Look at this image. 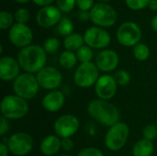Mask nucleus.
<instances>
[{"mask_svg":"<svg viewBox=\"0 0 157 156\" xmlns=\"http://www.w3.org/2000/svg\"><path fill=\"white\" fill-rule=\"evenodd\" d=\"M43 47L29 45L22 48L17 54V61L25 73L37 74L45 67L47 55Z\"/></svg>","mask_w":157,"mask_h":156,"instance_id":"nucleus-1","label":"nucleus"},{"mask_svg":"<svg viewBox=\"0 0 157 156\" xmlns=\"http://www.w3.org/2000/svg\"><path fill=\"white\" fill-rule=\"evenodd\" d=\"M87 112L98 123L111 127L120 121V111L107 100L94 99L87 106Z\"/></svg>","mask_w":157,"mask_h":156,"instance_id":"nucleus-2","label":"nucleus"},{"mask_svg":"<svg viewBox=\"0 0 157 156\" xmlns=\"http://www.w3.org/2000/svg\"><path fill=\"white\" fill-rule=\"evenodd\" d=\"M2 116L7 120H19L29 112V104L17 95H8L3 97L1 104Z\"/></svg>","mask_w":157,"mask_h":156,"instance_id":"nucleus-3","label":"nucleus"},{"mask_svg":"<svg viewBox=\"0 0 157 156\" xmlns=\"http://www.w3.org/2000/svg\"><path fill=\"white\" fill-rule=\"evenodd\" d=\"M40 86L36 75L29 73L20 74L13 81V91L15 95L23 99H31L39 92Z\"/></svg>","mask_w":157,"mask_h":156,"instance_id":"nucleus-4","label":"nucleus"},{"mask_svg":"<svg viewBox=\"0 0 157 156\" xmlns=\"http://www.w3.org/2000/svg\"><path fill=\"white\" fill-rule=\"evenodd\" d=\"M129 133V126L124 122L119 121L118 123L109 127V131H107L104 139L106 147L112 152H118L121 150L127 143Z\"/></svg>","mask_w":157,"mask_h":156,"instance_id":"nucleus-5","label":"nucleus"},{"mask_svg":"<svg viewBox=\"0 0 157 156\" xmlns=\"http://www.w3.org/2000/svg\"><path fill=\"white\" fill-rule=\"evenodd\" d=\"M96 63H81L75 70L74 81L75 85L82 88H87L96 85L99 78V72Z\"/></svg>","mask_w":157,"mask_h":156,"instance_id":"nucleus-6","label":"nucleus"},{"mask_svg":"<svg viewBox=\"0 0 157 156\" xmlns=\"http://www.w3.org/2000/svg\"><path fill=\"white\" fill-rule=\"evenodd\" d=\"M90 19L94 24L99 27H111L118 18L116 10L103 3L96 4L90 10Z\"/></svg>","mask_w":157,"mask_h":156,"instance_id":"nucleus-7","label":"nucleus"},{"mask_svg":"<svg viewBox=\"0 0 157 156\" xmlns=\"http://www.w3.org/2000/svg\"><path fill=\"white\" fill-rule=\"evenodd\" d=\"M7 147L9 152L16 156H25L33 149L32 137L24 131H18L12 134L7 140Z\"/></svg>","mask_w":157,"mask_h":156,"instance_id":"nucleus-8","label":"nucleus"},{"mask_svg":"<svg viewBox=\"0 0 157 156\" xmlns=\"http://www.w3.org/2000/svg\"><path fill=\"white\" fill-rule=\"evenodd\" d=\"M80 122L77 117L71 114H64L60 116L53 124L55 135L60 139L71 138L79 130Z\"/></svg>","mask_w":157,"mask_h":156,"instance_id":"nucleus-9","label":"nucleus"},{"mask_svg":"<svg viewBox=\"0 0 157 156\" xmlns=\"http://www.w3.org/2000/svg\"><path fill=\"white\" fill-rule=\"evenodd\" d=\"M142 38V30L140 27L134 22H125L120 26L117 31L118 41L126 47L135 46Z\"/></svg>","mask_w":157,"mask_h":156,"instance_id":"nucleus-10","label":"nucleus"},{"mask_svg":"<svg viewBox=\"0 0 157 156\" xmlns=\"http://www.w3.org/2000/svg\"><path fill=\"white\" fill-rule=\"evenodd\" d=\"M36 78L40 87L46 90H56L63 82V75L61 72L52 66H45L36 74Z\"/></svg>","mask_w":157,"mask_h":156,"instance_id":"nucleus-11","label":"nucleus"},{"mask_svg":"<svg viewBox=\"0 0 157 156\" xmlns=\"http://www.w3.org/2000/svg\"><path fill=\"white\" fill-rule=\"evenodd\" d=\"M8 38L13 45L22 49L30 45L33 40V33L26 24L17 23L10 28Z\"/></svg>","mask_w":157,"mask_h":156,"instance_id":"nucleus-12","label":"nucleus"},{"mask_svg":"<svg viewBox=\"0 0 157 156\" xmlns=\"http://www.w3.org/2000/svg\"><path fill=\"white\" fill-rule=\"evenodd\" d=\"M85 43L90 48L104 49L110 43V35L107 30L99 27H91L84 34Z\"/></svg>","mask_w":157,"mask_h":156,"instance_id":"nucleus-13","label":"nucleus"},{"mask_svg":"<svg viewBox=\"0 0 157 156\" xmlns=\"http://www.w3.org/2000/svg\"><path fill=\"white\" fill-rule=\"evenodd\" d=\"M118 84L114 76L109 74H103L99 76L95 85V92L99 99L109 100L117 93Z\"/></svg>","mask_w":157,"mask_h":156,"instance_id":"nucleus-14","label":"nucleus"},{"mask_svg":"<svg viewBox=\"0 0 157 156\" xmlns=\"http://www.w3.org/2000/svg\"><path fill=\"white\" fill-rule=\"evenodd\" d=\"M61 19V10L53 6H48L40 8L36 16V21L39 24V26L45 29L59 24Z\"/></svg>","mask_w":157,"mask_h":156,"instance_id":"nucleus-15","label":"nucleus"},{"mask_svg":"<svg viewBox=\"0 0 157 156\" xmlns=\"http://www.w3.org/2000/svg\"><path fill=\"white\" fill-rule=\"evenodd\" d=\"M18 61L11 56H3L0 59V78L3 81H14L20 74Z\"/></svg>","mask_w":157,"mask_h":156,"instance_id":"nucleus-16","label":"nucleus"},{"mask_svg":"<svg viewBox=\"0 0 157 156\" xmlns=\"http://www.w3.org/2000/svg\"><path fill=\"white\" fill-rule=\"evenodd\" d=\"M119 55L113 50H103L96 58V65L98 70L109 73L114 71L119 65Z\"/></svg>","mask_w":157,"mask_h":156,"instance_id":"nucleus-17","label":"nucleus"},{"mask_svg":"<svg viewBox=\"0 0 157 156\" xmlns=\"http://www.w3.org/2000/svg\"><path fill=\"white\" fill-rule=\"evenodd\" d=\"M65 102V97L63 92L59 90H53L48 93L41 100V106L49 112L59 111Z\"/></svg>","mask_w":157,"mask_h":156,"instance_id":"nucleus-18","label":"nucleus"},{"mask_svg":"<svg viewBox=\"0 0 157 156\" xmlns=\"http://www.w3.org/2000/svg\"><path fill=\"white\" fill-rule=\"evenodd\" d=\"M61 148L62 140L57 135H49L45 137L40 144V150L41 154L46 156L56 154Z\"/></svg>","mask_w":157,"mask_h":156,"instance_id":"nucleus-19","label":"nucleus"},{"mask_svg":"<svg viewBox=\"0 0 157 156\" xmlns=\"http://www.w3.org/2000/svg\"><path fill=\"white\" fill-rule=\"evenodd\" d=\"M154 151L155 146L153 142L142 139L134 144L132 148V154L133 156H152Z\"/></svg>","mask_w":157,"mask_h":156,"instance_id":"nucleus-20","label":"nucleus"},{"mask_svg":"<svg viewBox=\"0 0 157 156\" xmlns=\"http://www.w3.org/2000/svg\"><path fill=\"white\" fill-rule=\"evenodd\" d=\"M84 36L79 33H72L71 35L65 37V39L63 40L64 48L66 49V51H77L82 46H84Z\"/></svg>","mask_w":157,"mask_h":156,"instance_id":"nucleus-21","label":"nucleus"},{"mask_svg":"<svg viewBox=\"0 0 157 156\" xmlns=\"http://www.w3.org/2000/svg\"><path fill=\"white\" fill-rule=\"evenodd\" d=\"M78 59L74 51H64L60 54L59 63L64 69H72L76 65Z\"/></svg>","mask_w":157,"mask_h":156,"instance_id":"nucleus-22","label":"nucleus"},{"mask_svg":"<svg viewBox=\"0 0 157 156\" xmlns=\"http://www.w3.org/2000/svg\"><path fill=\"white\" fill-rule=\"evenodd\" d=\"M133 55L138 61H146L150 56V49L144 43H138L133 47Z\"/></svg>","mask_w":157,"mask_h":156,"instance_id":"nucleus-23","label":"nucleus"},{"mask_svg":"<svg viewBox=\"0 0 157 156\" xmlns=\"http://www.w3.org/2000/svg\"><path fill=\"white\" fill-rule=\"evenodd\" d=\"M57 30L62 36L67 37L71 35L74 30V24L72 20L69 19L68 17H62L61 21L58 24Z\"/></svg>","mask_w":157,"mask_h":156,"instance_id":"nucleus-24","label":"nucleus"},{"mask_svg":"<svg viewBox=\"0 0 157 156\" xmlns=\"http://www.w3.org/2000/svg\"><path fill=\"white\" fill-rule=\"evenodd\" d=\"M76 56L81 63H90L93 58V51L89 46L84 45L76 51Z\"/></svg>","mask_w":157,"mask_h":156,"instance_id":"nucleus-25","label":"nucleus"},{"mask_svg":"<svg viewBox=\"0 0 157 156\" xmlns=\"http://www.w3.org/2000/svg\"><path fill=\"white\" fill-rule=\"evenodd\" d=\"M14 17L10 12L7 11H1L0 12V29H6L8 28H11L13 25Z\"/></svg>","mask_w":157,"mask_h":156,"instance_id":"nucleus-26","label":"nucleus"},{"mask_svg":"<svg viewBox=\"0 0 157 156\" xmlns=\"http://www.w3.org/2000/svg\"><path fill=\"white\" fill-rule=\"evenodd\" d=\"M60 47V41L57 38H49L44 41L43 48L47 53H54Z\"/></svg>","mask_w":157,"mask_h":156,"instance_id":"nucleus-27","label":"nucleus"},{"mask_svg":"<svg viewBox=\"0 0 157 156\" xmlns=\"http://www.w3.org/2000/svg\"><path fill=\"white\" fill-rule=\"evenodd\" d=\"M114 78L120 86H126L131 82V74L126 70H119L115 74Z\"/></svg>","mask_w":157,"mask_h":156,"instance_id":"nucleus-28","label":"nucleus"},{"mask_svg":"<svg viewBox=\"0 0 157 156\" xmlns=\"http://www.w3.org/2000/svg\"><path fill=\"white\" fill-rule=\"evenodd\" d=\"M144 139L148 141H154L157 138V127L155 124H148L144 128L143 131Z\"/></svg>","mask_w":157,"mask_h":156,"instance_id":"nucleus-29","label":"nucleus"},{"mask_svg":"<svg viewBox=\"0 0 157 156\" xmlns=\"http://www.w3.org/2000/svg\"><path fill=\"white\" fill-rule=\"evenodd\" d=\"M29 11L24 7H20L15 12V19L17 23L20 24H26L29 21Z\"/></svg>","mask_w":157,"mask_h":156,"instance_id":"nucleus-30","label":"nucleus"},{"mask_svg":"<svg viewBox=\"0 0 157 156\" xmlns=\"http://www.w3.org/2000/svg\"><path fill=\"white\" fill-rule=\"evenodd\" d=\"M150 0H126V5L132 10H140L149 6Z\"/></svg>","mask_w":157,"mask_h":156,"instance_id":"nucleus-31","label":"nucleus"},{"mask_svg":"<svg viewBox=\"0 0 157 156\" xmlns=\"http://www.w3.org/2000/svg\"><path fill=\"white\" fill-rule=\"evenodd\" d=\"M76 0H57V7L63 12H70L74 9Z\"/></svg>","mask_w":157,"mask_h":156,"instance_id":"nucleus-32","label":"nucleus"},{"mask_svg":"<svg viewBox=\"0 0 157 156\" xmlns=\"http://www.w3.org/2000/svg\"><path fill=\"white\" fill-rule=\"evenodd\" d=\"M77 156H104L101 150L96 147H87L81 150Z\"/></svg>","mask_w":157,"mask_h":156,"instance_id":"nucleus-33","label":"nucleus"},{"mask_svg":"<svg viewBox=\"0 0 157 156\" xmlns=\"http://www.w3.org/2000/svg\"><path fill=\"white\" fill-rule=\"evenodd\" d=\"M76 5L81 11H87L92 9L94 5V0H76Z\"/></svg>","mask_w":157,"mask_h":156,"instance_id":"nucleus-34","label":"nucleus"},{"mask_svg":"<svg viewBox=\"0 0 157 156\" xmlns=\"http://www.w3.org/2000/svg\"><path fill=\"white\" fill-rule=\"evenodd\" d=\"M9 122L8 120L1 116L0 118V136H4L9 131Z\"/></svg>","mask_w":157,"mask_h":156,"instance_id":"nucleus-35","label":"nucleus"},{"mask_svg":"<svg viewBox=\"0 0 157 156\" xmlns=\"http://www.w3.org/2000/svg\"><path fill=\"white\" fill-rule=\"evenodd\" d=\"M75 146L74 142L72 141L71 138H66V139H62V148L66 151V152H70L73 150Z\"/></svg>","mask_w":157,"mask_h":156,"instance_id":"nucleus-36","label":"nucleus"},{"mask_svg":"<svg viewBox=\"0 0 157 156\" xmlns=\"http://www.w3.org/2000/svg\"><path fill=\"white\" fill-rule=\"evenodd\" d=\"M36 5H38V6H42V7H44V6H50L54 0H32Z\"/></svg>","mask_w":157,"mask_h":156,"instance_id":"nucleus-37","label":"nucleus"},{"mask_svg":"<svg viewBox=\"0 0 157 156\" xmlns=\"http://www.w3.org/2000/svg\"><path fill=\"white\" fill-rule=\"evenodd\" d=\"M9 149L7 147V144H5L4 143H0V156H8Z\"/></svg>","mask_w":157,"mask_h":156,"instance_id":"nucleus-38","label":"nucleus"},{"mask_svg":"<svg viewBox=\"0 0 157 156\" xmlns=\"http://www.w3.org/2000/svg\"><path fill=\"white\" fill-rule=\"evenodd\" d=\"M79 17L82 20H87L88 18H90V13H88L87 11H81L79 14Z\"/></svg>","mask_w":157,"mask_h":156,"instance_id":"nucleus-39","label":"nucleus"},{"mask_svg":"<svg viewBox=\"0 0 157 156\" xmlns=\"http://www.w3.org/2000/svg\"><path fill=\"white\" fill-rule=\"evenodd\" d=\"M148 7H149L151 10L156 11L157 10V0H150V3H149V6H148Z\"/></svg>","mask_w":157,"mask_h":156,"instance_id":"nucleus-40","label":"nucleus"},{"mask_svg":"<svg viewBox=\"0 0 157 156\" xmlns=\"http://www.w3.org/2000/svg\"><path fill=\"white\" fill-rule=\"evenodd\" d=\"M151 26L153 28L154 30L157 31V15L152 19V22H151Z\"/></svg>","mask_w":157,"mask_h":156,"instance_id":"nucleus-41","label":"nucleus"},{"mask_svg":"<svg viewBox=\"0 0 157 156\" xmlns=\"http://www.w3.org/2000/svg\"><path fill=\"white\" fill-rule=\"evenodd\" d=\"M16 2H17V3H20V4H24V3H27V2H29V0H15Z\"/></svg>","mask_w":157,"mask_h":156,"instance_id":"nucleus-42","label":"nucleus"},{"mask_svg":"<svg viewBox=\"0 0 157 156\" xmlns=\"http://www.w3.org/2000/svg\"><path fill=\"white\" fill-rule=\"evenodd\" d=\"M98 1H101V2H108V1H110V0H98Z\"/></svg>","mask_w":157,"mask_h":156,"instance_id":"nucleus-43","label":"nucleus"},{"mask_svg":"<svg viewBox=\"0 0 157 156\" xmlns=\"http://www.w3.org/2000/svg\"><path fill=\"white\" fill-rule=\"evenodd\" d=\"M155 126L157 127V119H156V122H155Z\"/></svg>","mask_w":157,"mask_h":156,"instance_id":"nucleus-44","label":"nucleus"},{"mask_svg":"<svg viewBox=\"0 0 157 156\" xmlns=\"http://www.w3.org/2000/svg\"><path fill=\"white\" fill-rule=\"evenodd\" d=\"M61 156H70V155H61Z\"/></svg>","mask_w":157,"mask_h":156,"instance_id":"nucleus-45","label":"nucleus"}]
</instances>
